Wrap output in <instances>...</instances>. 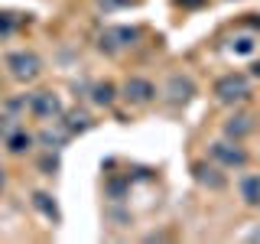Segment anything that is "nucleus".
Returning a JSON list of instances; mask_svg holds the SVG:
<instances>
[{
  "mask_svg": "<svg viewBox=\"0 0 260 244\" xmlns=\"http://www.w3.org/2000/svg\"><path fill=\"white\" fill-rule=\"evenodd\" d=\"M7 72L20 85H32V81L43 75V55L32 52V49H16V52L7 55Z\"/></svg>",
  "mask_w": 260,
  "mask_h": 244,
  "instance_id": "obj_1",
  "label": "nucleus"
},
{
  "mask_svg": "<svg viewBox=\"0 0 260 244\" xmlns=\"http://www.w3.org/2000/svg\"><path fill=\"white\" fill-rule=\"evenodd\" d=\"M211 95H215L218 104H241L250 98V75L247 72H228L215 81V88H211Z\"/></svg>",
  "mask_w": 260,
  "mask_h": 244,
  "instance_id": "obj_2",
  "label": "nucleus"
},
{
  "mask_svg": "<svg viewBox=\"0 0 260 244\" xmlns=\"http://www.w3.org/2000/svg\"><path fill=\"white\" fill-rule=\"evenodd\" d=\"M140 36H143L140 26H108V29L98 33V49H101L104 55H117L130 46H137Z\"/></svg>",
  "mask_w": 260,
  "mask_h": 244,
  "instance_id": "obj_3",
  "label": "nucleus"
},
{
  "mask_svg": "<svg viewBox=\"0 0 260 244\" xmlns=\"http://www.w3.org/2000/svg\"><path fill=\"white\" fill-rule=\"evenodd\" d=\"M208 160L211 163H218L221 169H244L247 166V150L238 143V140H215V143H208Z\"/></svg>",
  "mask_w": 260,
  "mask_h": 244,
  "instance_id": "obj_4",
  "label": "nucleus"
},
{
  "mask_svg": "<svg viewBox=\"0 0 260 244\" xmlns=\"http://www.w3.org/2000/svg\"><path fill=\"white\" fill-rule=\"evenodd\" d=\"M26 111L32 114L36 120H43V124H49V120H59L62 117V98L55 92H49V88H39V92H32L26 98Z\"/></svg>",
  "mask_w": 260,
  "mask_h": 244,
  "instance_id": "obj_5",
  "label": "nucleus"
},
{
  "mask_svg": "<svg viewBox=\"0 0 260 244\" xmlns=\"http://www.w3.org/2000/svg\"><path fill=\"white\" fill-rule=\"evenodd\" d=\"M117 92H120V98H124L130 108H146V104H153L156 95H159L156 85H153L150 78H143V75H130Z\"/></svg>",
  "mask_w": 260,
  "mask_h": 244,
  "instance_id": "obj_6",
  "label": "nucleus"
},
{
  "mask_svg": "<svg viewBox=\"0 0 260 244\" xmlns=\"http://www.w3.org/2000/svg\"><path fill=\"white\" fill-rule=\"evenodd\" d=\"M195 81L189 75H182V72H176V75L166 78V85H162V98H166V104H173V108H185V104L195 98Z\"/></svg>",
  "mask_w": 260,
  "mask_h": 244,
  "instance_id": "obj_7",
  "label": "nucleus"
},
{
  "mask_svg": "<svg viewBox=\"0 0 260 244\" xmlns=\"http://www.w3.org/2000/svg\"><path fill=\"white\" fill-rule=\"evenodd\" d=\"M192 176H195V182H199V186H205V189H211V192H221L224 186H228L224 169L218 166V163H208V160L192 163Z\"/></svg>",
  "mask_w": 260,
  "mask_h": 244,
  "instance_id": "obj_8",
  "label": "nucleus"
},
{
  "mask_svg": "<svg viewBox=\"0 0 260 244\" xmlns=\"http://www.w3.org/2000/svg\"><path fill=\"white\" fill-rule=\"evenodd\" d=\"M224 137H228V140H244V137H250V134H254V114H247V111H234L231 114V117H228L224 120Z\"/></svg>",
  "mask_w": 260,
  "mask_h": 244,
  "instance_id": "obj_9",
  "label": "nucleus"
},
{
  "mask_svg": "<svg viewBox=\"0 0 260 244\" xmlns=\"http://www.w3.org/2000/svg\"><path fill=\"white\" fill-rule=\"evenodd\" d=\"M69 140H72V134L59 124V120H49V124L36 134V143H43L46 150H62Z\"/></svg>",
  "mask_w": 260,
  "mask_h": 244,
  "instance_id": "obj_10",
  "label": "nucleus"
},
{
  "mask_svg": "<svg viewBox=\"0 0 260 244\" xmlns=\"http://www.w3.org/2000/svg\"><path fill=\"white\" fill-rule=\"evenodd\" d=\"M29 202H32V208H36L39 215L46 218V222L62 225V208H59V202H55V195H49V192H43V189H36Z\"/></svg>",
  "mask_w": 260,
  "mask_h": 244,
  "instance_id": "obj_11",
  "label": "nucleus"
},
{
  "mask_svg": "<svg viewBox=\"0 0 260 244\" xmlns=\"http://www.w3.org/2000/svg\"><path fill=\"white\" fill-rule=\"evenodd\" d=\"M59 124L69 130L72 137H75V134H85V130H91V127H94V117H91L85 108H72V111H62Z\"/></svg>",
  "mask_w": 260,
  "mask_h": 244,
  "instance_id": "obj_12",
  "label": "nucleus"
},
{
  "mask_svg": "<svg viewBox=\"0 0 260 244\" xmlns=\"http://www.w3.org/2000/svg\"><path fill=\"white\" fill-rule=\"evenodd\" d=\"M238 192L247 208H260V173H244L238 179Z\"/></svg>",
  "mask_w": 260,
  "mask_h": 244,
  "instance_id": "obj_13",
  "label": "nucleus"
},
{
  "mask_svg": "<svg viewBox=\"0 0 260 244\" xmlns=\"http://www.w3.org/2000/svg\"><path fill=\"white\" fill-rule=\"evenodd\" d=\"M32 143H36V134H29V130L23 127V124L16 127L13 134H7V137H4V146H7L10 153H16V157H20V153H26Z\"/></svg>",
  "mask_w": 260,
  "mask_h": 244,
  "instance_id": "obj_14",
  "label": "nucleus"
},
{
  "mask_svg": "<svg viewBox=\"0 0 260 244\" xmlns=\"http://www.w3.org/2000/svg\"><path fill=\"white\" fill-rule=\"evenodd\" d=\"M254 49H257V33H250V29H241L228 39V52H234V55H254Z\"/></svg>",
  "mask_w": 260,
  "mask_h": 244,
  "instance_id": "obj_15",
  "label": "nucleus"
},
{
  "mask_svg": "<svg viewBox=\"0 0 260 244\" xmlns=\"http://www.w3.org/2000/svg\"><path fill=\"white\" fill-rule=\"evenodd\" d=\"M117 98H120V92H117L114 81H94L91 85V101L98 104V108H114Z\"/></svg>",
  "mask_w": 260,
  "mask_h": 244,
  "instance_id": "obj_16",
  "label": "nucleus"
},
{
  "mask_svg": "<svg viewBox=\"0 0 260 244\" xmlns=\"http://www.w3.org/2000/svg\"><path fill=\"white\" fill-rule=\"evenodd\" d=\"M59 166H62V163H59V150H49L46 157L39 160V169H43L46 176H55V173H59Z\"/></svg>",
  "mask_w": 260,
  "mask_h": 244,
  "instance_id": "obj_17",
  "label": "nucleus"
},
{
  "mask_svg": "<svg viewBox=\"0 0 260 244\" xmlns=\"http://www.w3.org/2000/svg\"><path fill=\"white\" fill-rule=\"evenodd\" d=\"M137 4H143V0H98V7H101L104 13H111V10H124V7H137Z\"/></svg>",
  "mask_w": 260,
  "mask_h": 244,
  "instance_id": "obj_18",
  "label": "nucleus"
},
{
  "mask_svg": "<svg viewBox=\"0 0 260 244\" xmlns=\"http://www.w3.org/2000/svg\"><path fill=\"white\" fill-rule=\"evenodd\" d=\"M16 127H20V120H16L13 114H0V140H4L7 134H13Z\"/></svg>",
  "mask_w": 260,
  "mask_h": 244,
  "instance_id": "obj_19",
  "label": "nucleus"
},
{
  "mask_svg": "<svg viewBox=\"0 0 260 244\" xmlns=\"http://www.w3.org/2000/svg\"><path fill=\"white\" fill-rule=\"evenodd\" d=\"M124 192H127V182H117V179H111V182H108V199L111 202H120V199H124Z\"/></svg>",
  "mask_w": 260,
  "mask_h": 244,
  "instance_id": "obj_20",
  "label": "nucleus"
},
{
  "mask_svg": "<svg viewBox=\"0 0 260 244\" xmlns=\"http://www.w3.org/2000/svg\"><path fill=\"white\" fill-rule=\"evenodd\" d=\"M16 26H20V20L13 13H0V33H13Z\"/></svg>",
  "mask_w": 260,
  "mask_h": 244,
  "instance_id": "obj_21",
  "label": "nucleus"
},
{
  "mask_svg": "<svg viewBox=\"0 0 260 244\" xmlns=\"http://www.w3.org/2000/svg\"><path fill=\"white\" fill-rule=\"evenodd\" d=\"M179 7H185V10H199V7H205V0H176Z\"/></svg>",
  "mask_w": 260,
  "mask_h": 244,
  "instance_id": "obj_22",
  "label": "nucleus"
},
{
  "mask_svg": "<svg viewBox=\"0 0 260 244\" xmlns=\"http://www.w3.org/2000/svg\"><path fill=\"white\" fill-rule=\"evenodd\" d=\"M250 78H257V81H260V59H257V62H250Z\"/></svg>",
  "mask_w": 260,
  "mask_h": 244,
  "instance_id": "obj_23",
  "label": "nucleus"
},
{
  "mask_svg": "<svg viewBox=\"0 0 260 244\" xmlns=\"http://www.w3.org/2000/svg\"><path fill=\"white\" fill-rule=\"evenodd\" d=\"M4 186H7V169L0 166V192H4Z\"/></svg>",
  "mask_w": 260,
  "mask_h": 244,
  "instance_id": "obj_24",
  "label": "nucleus"
}]
</instances>
